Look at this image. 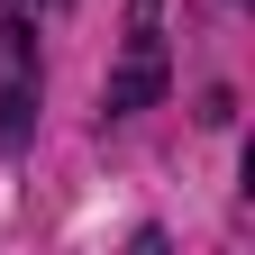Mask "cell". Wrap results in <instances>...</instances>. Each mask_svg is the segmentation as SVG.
I'll return each mask as SVG.
<instances>
[{"instance_id": "6da1fadb", "label": "cell", "mask_w": 255, "mask_h": 255, "mask_svg": "<svg viewBox=\"0 0 255 255\" xmlns=\"http://www.w3.org/2000/svg\"><path fill=\"white\" fill-rule=\"evenodd\" d=\"M37 119V64H27V9H0V146H27Z\"/></svg>"}, {"instance_id": "7a4b0ae2", "label": "cell", "mask_w": 255, "mask_h": 255, "mask_svg": "<svg viewBox=\"0 0 255 255\" xmlns=\"http://www.w3.org/2000/svg\"><path fill=\"white\" fill-rule=\"evenodd\" d=\"M155 91H164V37H155V18H137V37H128V64L110 73V119H119V110H146Z\"/></svg>"}, {"instance_id": "3957f363", "label": "cell", "mask_w": 255, "mask_h": 255, "mask_svg": "<svg viewBox=\"0 0 255 255\" xmlns=\"http://www.w3.org/2000/svg\"><path fill=\"white\" fill-rule=\"evenodd\" d=\"M9 9H64V0H9Z\"/></svg>"}]
</instances>
